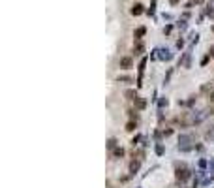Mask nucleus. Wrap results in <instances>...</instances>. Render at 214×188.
Segmentation results:
<instances>
[{
  "mask_svg": "<svg viewBox=\"0 0 214 188\" xmlns=\"http://www.w3.org/2000/svg\"><path fill=\"white\" fill-rule=\"evenodd\" d=\"M193 147H195V145H193V137L192 135L182 134L180 137H178V151L180 152H188V151H192Z\"/></svg>",
  "mask_w": 214,
  "mask_h": 188,
  "instance_id": "obj_1",
  "label": "nucleus"
},
{
  "mask_svg": "<svg viewBox=\"0 0 214 188\" xmlns=\"http://www.w3.org/2000/svg\"><path fill=\"white\" fill-rule=\"evenodd\" d=\"M175 177H177V181H186V179H190V169H188V167H177Z\"/></svg>",
  "mask_w": 214,
  "mask_h": 188,
  "instance_id": "obj_2",
  "label": "nucleus"
},
{
  "mask_svg": "<svg viewBox=\"0 0 214 188\" xmlns=\"http://www.w3.org/2000/svg\"><path fill=\"white\" fill-rule=\"evenodd\" d=\"M156 57L160 58V60H171L173 55L169 53V49H156Z\"/></svg>",
  "mask_w": 214,
  "mask_h": 188,
  "instance_id": "obj_3",
  "label": "nucleus"
},
{
  "mask_svg": "<svg viewBox=\"0 0 214 188\" xmlns=\"http://www.w3.org/2000/svg\"><path fill=\"white\" fill-rule=\"evenodd\" d=\"M209 115H212V109H209V107H207V109H203V111L195 113V121H197V122L205 121V119H207V117H209Z\"/></svg>",
  "mask_w": 214,
  "mask_h": 188,
  "instance_id": "obj_4",
  "label": "nucleus"
},
{
  "mask_svg": "<svg viewBox=\"0 0 214 188\" xmlns=\"http://www.w3.org/2000/svg\"><path fill=\"white\" fill-rule=\"evenodd\" d=\"M180 66L182 68H192V55L190 53H184L182 60H180Z\"/></svg>",
  "mask_w": 214,
  "mask_h": 188,
  "instance_id": "obj_5",
  "label": "nucleus"
},
{
  "mask_svg": "<svg viewBox=\"0 0 214 188\" xmlns=\"http://www.w3.org/2000/svg\"><path fill=\"white\" fill-rule=\"evenodd\" d=\"M139 167H141V160H139V158H137V160H132V162H130V173H132V175L137 173Z\"/></svg>",
  "mask_w": 214,
  "mask_h": 188,
  "instance_id": "obj_6",
  "label": "nucleus"
},
{
  "mask_svg": "<svg viewBox=\"0 0 214 188\" xmlns=\"http://www.w3.org/2000/svg\"><path fill=\"white\" fill-rule=\"evenodd\" d=\"M134 66V60L130 57H124V58H120V68H124V70H130V68Z\"/></svg>",
  "mask_w": 214,
  "mask_h": 188,
  "instance_id": "obj_7",
  "label": "nucleus"
},
{
  "mask_svg": "<svg viewBox=\"0 0 214 188\" xmlns=\"http://www.w3.org/2000/svg\"><path fill=\"white\" fill-rule=\"evenodd\" d=\"M134 102H135V109H139V111H143V109L147 107V100L145 98H135Z\"/></svg>",
  "mask_w": 214,
  "mask_h": 188,
  "instance_id": "obj_8",
  "label": "nucleus"
},
{
  "mask_svg": "<svg viewBox=\"0 0 214 188\" xmlns=\"http://www.w3.org/2000/svg\"><path fill=\"white\" fill-rule=\"evenodd\" d=\"M145 9H143V4H135L134 8H132V15H141Z\"/></svg>",
  "mask_w": 214,
  "mask_h": 188,
  "instance_id": "obj_9",
  "label": "nucleus"
},
{
  "mask_svg": "<svg viewBox=\"0 0 214 188\" xmlns=\"http://www.w3.org/2000/svg\"><path fill=\"white\" fill-rule=\"evenodd\" d=\"M145 34H147V28H145V27H139L137 30H135V34H134V36L137 38V40H141V38L145 36Z\"/></svg>",
  "mask_w": 214,
  "mask_h": 188,
  "instance_id": "obj_10",
  "label": "nucleus"
},
{
  "mask_svg": "<svg viewBox=\"0 0 214 188\" xmlns=\"http://www.w3.org/2000/svg\"><path fill=\"white\" fill-rule=\"evenodd\" d=\"M134 51H135V55H143V53H145V45H143L141 41H137L135 47H134Z\"/></svg>",
  "mask_w": 214,
  "mask_h": 188,
  "instance_id": "obj_11",
  "label": "nucleus"
},
{
  "mask_svg": "<svg viewBox=\"0 0 214 188\" xmlns=\"http://www.w3.org/2000/svg\"><path fill=\"white\" fill-rule=\"evenodd\" d=\"M122 156H124V149H120V147L113 149V158H122Z\"/></svg>",
  "mask_w": 214,
  "mask_h": 188,
  "instance_id": "obj_12",
  "label": "nucleus"
},
{
  "mask_svg": "<svg viewBox=\"0 0 214 188\" xmlns=\"http://www.w3.org/2000/svg\"><path fill=\"white\" fill-rule=\"evenodd\" d=\"M145 66H147V57H143L141 62H139V77H141L143 72H145Z\"/></svg>",
  "mask_w": 214,
  "mask_h": 188,
  "instance_id": "obj_13",
  "label": "nucleus"
},
{
  "mask_svg": "<svg viewBox=\"0 0 214 188\" xmlns=\"http://www.w3.org/2000/svg\"><path fill=\"white\" fill-rule=\"evenodd\" d=\"M107 149H109V151H113V149H116V139H115V137H111V139H109V141H107Z\"/></svg>",
  "mask_w": 214,
  "mask_h": 188,
  "instance_id": "obj_14",
  "label": "nucleus"
},
{
  "mask_svg": "<svg viewBox=\"0 0 214 188\" xmlns=\"http://www.w3.org/2000/svg\"><path fill=\"white\" fill-rule=\"evenodd\" d=\"M135 122L137 121H130L128 124H126V132H134L135 130Z\"/></svg>",
  "mask_w": 214,
  "mask_h": 188,
  "instance_id": "obj_15",
  "label": "nucleus"
},
{
  "mask_svg": "<svg viewBox=\"0 0 214 188\" xmlns=\"http://www.w3.org/2000/svg\"><path fill=\"white\" fill-rule=\"evenodd\" d=\"M126 98H128V100H135V98H137L135 90H126Z\"/></svg>",
  "mask_w": 214,
  "mask_h": 188,
  "instance_id": "obj_16",
  "label": "nucleus"
},
{
  "mask_svg": "<svg viewBox=\"0 0 214 188\" xmlns=\"http://www.w3.org/2000/svg\"><path fill=\"white\" fill-rule=\"evenodd\" d=\"M163 152H165L163 145H161V143H156V154H158V156H161V154H163Z\"/></svg>",
  "mask_w": 214,
  "mask_h": 188,
  "instance_id": "obj_17",
  "label": "nucleus"
},
{
  "mask_svg": "<svg viewBox=\"0 0 214 188\" xmlns=\"http://www.w3.org/2000/svg\"><path fill=\"white\" fill-rule=\"evenodd\" d=\"M209 60H210V53H209V55H205V57L201 58V66H205V64H209Z\"/></svg>",
  "mask_w": 214,
  "mask_h": 188,
  "instance_id": "obj_18",
  "label": "nucleus"
},
{
  "mask_svg": "<svg viewBox=\"0 0 214 188\" xmlns=\"http://www.w3.org/2000/svg\"><path fill=\"white\" fill-rule=\"evenodd\" d=\"M167 103H169V100H167V98H161V100H160V109L167 107Z\"/></svg>",
  "mask_w": 214,
  "mask_h": 188,
  "instance_id": "obj_19",
  "label": "nucleus"
},
{
  "mask_svg": "<svg viewBox=\"0 0 214 188\" xmlns=\"http://www.w3.org/2000/svg\"><path fill=\"white\" fill-rule=\"evenodd\" d=\"M203 92H210V90H212V85H203Z\"/></svg>",
  "mask_w": 214,
  "mask_h": 188,
  "instance_id": "obj_20",
  "label": "nucleus"
},
{
  "mask_svg": "<svg viewBox=\"0 0 214 188\" xmlns=\"http://www.w3.org/2000/svg\"><path fill=\"white\" fill-rule=\"evenodd\" d=\"M139 141H141V135H139V134H137V135H135V137H134V139H132V145L139 143Z\"/></svg>",
  "mask_w": 214,
  "mask_h": 188,
  "instance_id": "obj_21",
  "label": "nucleus"
},
{
  "mask_svg": "<svg viewBox=\"0 0 214 188\" xmlns=\"http://www.w3.org/2000/svg\"><path fill=\"white\" fill-rule=\"evenodd\" d=\"M207 166H209V164H207V160H199V167H201V169H205Z\"/></svg>",
  "mask_w": 214,
  "mask_h": 188,
  "instance_id": "obj_22",
  "label": "nucleus"
},
{
  "mask_svg": "<svg viewBox=\"0 0 214 188\" xmlns=\"http://www.w3.org/2000/svg\"><path fill=\"white\" fill-rule=\"evenodd\" d=\"M214 137V128H212V130H209V132H207V139H212Z\"/></svg>",
  "mask_w": 214,
  "mask_h": 188,
  "instance_id": "obj_23",
  "label": "nucleus"
},
{
  "mask_svg": "<svg viewBox=\"0 0 214 188\" xmlns=\"http://www.w3.org/2000/svg\"><path fill=\"white\" fill-rule=\"evenodd\" d=\"M171 134H173V130H171V128H167V130H163V135H165V137H169Z\"/></svg>",
  "mask_w": 214,
  "mask_h": 188,
  "instance_id": "obj_24",
  "label": "nucleus"
},
{
  "mask_svg": "<svg viewBox=\"0 0 214 188\" xmlns=\"http://www.w3.org/2000/svg\"><path fill=\"white\" fill-rule=\"evenodd\" d=\"M130 119H132V121H137V115H135L134 111H130Z\"/></svg>",
  "mask_w": 214,
  "mask_h": 188,
  "instance_id": "obj_25",
  "label": "nucleus"
},
{
  "mask_svg": "<svg viewBox=\"0 0 214 188\" xmlns=\"http://www.w3.org/2000/svg\"><path fill=\"white\" fill-rule=\"evenodd\" d=\"M137 158H139V160H143V158H145V152L139 151V152H137Z\"/></svg>",
  "mask_w": 214,
  "mask_h": 188,
  "instance_id": "obj_26",
  "label": "nucleus"
},
{
  "mask_svg": "<svg viewBox=\"0 0 214 188\" xmlns=\"http://www.w3.org/2000/svg\"><path fill=\"white\" fill-rule=\"evenodd\" d=\"M182 45H184V40H178V41H177V47H178V49H180Z\"/></svg>",
  "mask_w": 214,
  "mask_h": 188,
  "instance_id": "obj_27",
  "label": "nucleus"
},
{
  "mask_svg": "<svg viewBox=\"0 0 214 188\" xmlns=\"http://www.w3.org/2000/svg\"><path fill=\"white\" fill-rule=\"evenodd\" d=\"M118 81H126V83H130L132 79H130V77H118Z\"/></svg>",
  "mask_w": 214,
  "mask_h": 188,
  "instance_id": "obj_28",
  "label": "nucleus"
},
{
  "mask_svg": "<svg viewBox=\"0 0 214 188\" xmlns=\"http://www.w3.org/2000/svg\"><path fill=\"white\" fill-rule=\"evenodd\" d=\"M209 98H210V102H214V90H210V92H209Z\"/></svg>",
  "mask_w": 214,
  "mask_h": 188,
  "instance_id": "obj_29",
  "label": "nucleus"
},
{
  "mask_svg": "<svg viewBox=\"0 0 214 188\" xmlns=\"http://www.w3.org/2000/svg\"><path fill=\"white\" fill-rule=\"evenodd\" d=\"M209 53H210V57H214V45H212V47L209 49Z\"/></svg>",
  "mask_w": 214,
  "mask_h": 188,
  "instance_id": "obj_30",
  "label": "nucleus"
},
{
  "mask_svg": "<svg viewBox=\"0 0 214 188\" xmlns=\"http://www.w3.org/2000/svg\"><path fill=\"white\" fill-rule=\"evenodd\" d=\"M209 166H210V169H214V158L210 160V164H209Z\"/></svg>",
  "mask_w": 214,
  "mask_h": 188,
  "instance_id": "obj_31",
  "label": "nucleus"
},
{
  "mask_svg": "<svg viewBox=\"0 0 214 188\" xmlns=\"http://www.w3.org/2000/svg\"><path fill=\"white\" fill-rule=\"evenodd\" d=\"M205 0H193V4H203Z\"/></svg>",
  "mask_w": 214,
  "mask_h": 188,
  "instance_id": "obj_32",
  "label": "nucleus"
},
{
  "mask_svg": "<svg viewBox=\"0 0 214 188\" xmlns=\"http://www.w3.org/2000/svg\"><path fill=\"white\" fill-rule=\"evenodd\" d=\"M169 2H171V4L175 6V4H178V2H180V0H169Z\"/></svg>",
  "mask_w": 214,
  "mask_h": 188,
  "instance_id": "obj_33",
  "label": "nucleus"
},
{
  "mask_svg": "<svg viewBox=\"0 0 214 188\" xmlns=\"http://www.w3.org/2000/svg\"><path fill=\"white\" fill-rule=\"evenodd\" d=\"M212 30H214V27H212Z\"/></svg>",
  "mask_w": 214,
  "mask_h": 188,
  "instance_id": "obj_34",
  "label": "nucleus"
},
{
  "mask_svg": "<svg viewBox=\"0 0 214 188\" xmlns=\"http://www.w3.org/2000/svg\"><path fill=\"white\" fill-rule=\"evenodd\" d=\"M212 83H214V79H212Z\"/></svg>",
  "mask_w": 214,
  "mask_h": 188,
  "instance_id": "obj_35",
  "label": "nucleus"
}]
</instances>
